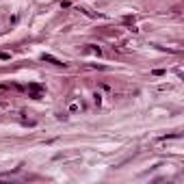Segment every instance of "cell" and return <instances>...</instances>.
Masks as SVG:
<instances>
[{
	"instance_id": "6da1fadb",
	"label": "cell",
	"mask_w": 184,
	"mask_h": 184,
	"mask_svg": "<svg viewBox=\"0 0 184 184\" xmlns=\"http://www.w3.org/2000/svg\"><path fill=\"white\" fill-rule=\"evenodd\" d=\"M41 58H44V61H48V63H52V65H65L63 61H58V58H56V56H52V54H44Z\"/></svg>"
},
{
	"instance_id": "7a4b0ae2",
	"label": "cell",
	"mask_w": 184,
	"mask_h": 184,
	"mask_svg": "<svg viewBox=\"0 0 184 184\" xmlns=\"http://www.w3.org/2000/svg\"><path fill=\"white\" fill-rule=\"evenodd\" d=\"M124 22H126V24H134V17H132V15H126V17H124Z\"/></svg>"
},
{
	"instance_id": "3957f363",
	"label": "cell",
	"mask_w": 184,
	"mask_h": 184,
	"mask_svg": "<svg viewBox=\"0 0 184 184\" xmlns=\"http://www.w3.org/2000/svg\"><path fill=\"white\" fill-rule=\"evenodd\" d=\"M89 52H95L97 56H100V48H97V46H91V48H89Z\"/></svg>"
},
{
	"instance_id": "277c9868",
	"label": "cell",
	"mask_w": 184,
	"mask_h": 184,
	"mask_svg": "<svg viewBox=\"0 0 184 184\" xmlns=\"http://www.w3.org/2000/svg\"><path fill=\"white\" fill-rule=\"evenodd\" d=\"M0 58H2V61H7V58H11V54H9V52H0Z\"/></svg>"
},
{
	"instance_id": "5b68a950",
	"label": "cell",
	"mask_w": 184,
	"mask_h": 184,
	"mask_svg": "<svg viewBox=\"0 0 184 184\" xmlns=\"http://www.w3.org/2000/svg\"><path fill=\"white\" fill-rule=\"evenodd\" d=\"M78 108H80V106H78L76 102H72V106H69V111H72V113H76V111H78Z\"/></svg>"
}]
</instances>
